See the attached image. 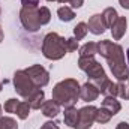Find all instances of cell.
I'll return each mask as SVG.
<instances>
[{
    "instance_id": "13",
    "label": "cell",
    "mask_w": 129,
    "mask_h": 129,
    "mask_svg": "<svg viewBox=\"0 0 129 129\" xmlns=\"http://www.w3.org/2000/svg\"><path fill=\"white\" fill-rule=\"evenodd\" d=\"M44 98H45L44 90H41V89H36V90H35V92H33L32 95L26 99V101L29 102L30 108H33V110H39V108H41V105L44 104Z\"/></svg>"
},
{
    "instance_id": "16",
    "label": "cell",
    "mask_w": 129,
    "mask_h": 129,
    "mask_svg": "<svg viewBox=\"0 0 129 129\" xmlns=\"http://www.w3.org/2000/svg\"><path fill=\"white\" fill-rule=\"evenodd\" d=\"M77 120H78V111H77V108H74V107L64 108V123L68 126L74 128L77 125Z\"/></svg>"
},
{
    "instance_id": "31",
    "label": "cell",
    "mask_w": 129,
    "mask_h": 129,
    "mask_svg": "<svg viewBox=\"0 0 129 129\" xmlns=\"http://www.w3.org/2000/svg\"><path fill=\"white\" fill-rule=\"evenodd\" d=\"M3 41V30H2V27H0V42Z\"/></svg>"
},
{
    "instance_id": "34",
    "label": "cell",
    "mask_w": 129,
    "mask_h": 129,
    "mask_svg": "<svg viewBox=\"0 0 129 129\" xmlns=\"http://www.w3.org/2000/svg\"><path fill=\"white\" fill-rule=\"evenodd\" d=\"M47 2H56V0H47Z\"/></svg>"
},
{
    "instance_id": "21",
    "label": "cell",
    "mask_w": 129,
    "mask_h": 129,
    "mask_svg": "<svg viewBox=\"0 0 129 129\" xmlns=\"http://www.w3.org/2000/svg\"><path fill=\"white\" fill-rule=\"evenodd\" d=\"M20 119H27L29 117V114H30V105H29V102L27 101H24V102H20V105H18V110H17V113H15Z\"/></svg>"
},
{
    "instance_id": "18",
    "label": "cell",
    "mask_w": 129,
    "mask_h": 129,
    "mask_svg": "<svg viewBox=\"0 0 129 129\" xmlns=\"http://www.w3.org/2000/svg\"><path fill=\"white\" fill-rule=\"evenodd\" d=\"M111 117H113V114H111L107 108L101 107V108H98V110H96L95 122H98V123H107V122H110V120H111Z\"/></svg>"
},
{
    "instance_id": "30",
    "label": "cell",
    "mask_w": 129,
    "mask_h": 129,
    "mask_svg": "<svg viewBox=\"0 0 129 129\" xmlns=\"http://www.w3.org/2000/svg\"><path fill=\"white\" fill-rule=\"evenodd\" d=\"M119 3H120V6H122V8L129 9V0H119Z\"/></svg>"
},
{
    "instance_id": "19",
    "label": "cell",
    "mask_w": 129,
    "mask_h": 129,
    "mask_svg": "<svg viewBox=\"0 0 129 129\" xmlns=\"http://www.w3.org/2000/svg\"><path fill=\"white\" fill-rule=\"evenodd\" d=\"M57 15H59V18H60L62 21H71V20H74V17H75L74 11H72L71 8H68V6H62V8H59Z\"/></svg>"
},
{
    "instance_id": "9",
    "label": "cell",
    "mask_w": 129,
    "mask_h": 129,
    "mask_svg": "<svg viewBox=\"0 0 129 129\" xmlns=\"http://www.w3.org/2000/svg\"><path fill=\"white\" fill-rule=\"evenodd\" d=\"M99 89L93 83H86L84 86L80 87V99L86 101V102H92V101H96L99 96Z\"/></svg>"
},
{
    "instance_id": "2",
    "label": "cell",
    "mask_w": 129,
    "mask_h": 129,
    "mask_svg": "<svg viewBox=\"0 0 129 129\" xmlns=\"http://www.w3.org/2000/svg\"><path fill=\"white\" fill-rule=\"evenodd\" d=\"M80 98V84L74 78H66L57 83L53 89V99L64 108L74 107Z\"/></svg>"
},
{
    "instance_id": "6",
    "label": "cell",
    "mask_w": 129,
    "mask_h": 129,
    "mask_svg": "<svg viewBox=\"0 0 129 129\" xmlns=\"http://www.w3.org/2000/svg\"><path fill=\"white\" fill-rule=\"evenodd\" d=\"M20 20L21 24L24 26L26 30L36 32L41 29V21H39V8L32 6H23L20 11Z\"/></svg>"
},
{
    "instance_id": "28",
    "label": "cell",
    "mask_w": 129,
    "mask_h": 129,
    "mask_svg": "<svg viewBox=\"0 0 129 129\" xmlns=\"http://www.w3.org/2000/svg\"><path fill=\"white\" fill-rule=\"evenodd\" d=\"M41 129H59V126H57L54 122H47V123L42 125V128Z\"/></svg>"
},
{
    "instance_id": "36",
    "label": "cell",
    "mask_w": 129,
    "mask_h": 129,
    "mask_svg": "<svg viewBox=\"0 0 129 129\" xmlns=\"http://www.w3.org/2000/svg\"><path fill=\"white\" fill-rule=\"evenodd\" d=\"M128 99H129V90H128Z\"/></svg>"
},
{
    "instance_id": "27",
    "label": "cell",
    "mask_w": 129,
    "mask_h": 129,
    "mask_svg": "<svg viewBox=\"0 0 129 129\" xmlns=\"http://www.w3.org/2000/svg\"><path fill=\"white\" fill-rule=\"evenodd\" d=\"M23 6H32V8H38L39 0H21Z\"/></svg>"
},
{
    "instance_id": "14",
    "label": "cell",
    "mask_w": 129,
    "mask_h": 129,
    "mask_svg": "<svg viewBox=\"0 0 129 129\" xmlns=\"http://www.w3.org/2000/svg\"><path fill=\"white\" fill-rule=\"evenodd\" d=\"M102 21H104V24H105V27H110L111 29V26L116 23V20L119 18V14H117V11L114 9V8H107L104 12H102Z\"/></svg>"
},
{
    "instance_id": "24",
    "label": "cell",
    "mask_w": 129,
    "mask_h": 129,
    "mask_svg": "<svg viewBox=\"0 0 129 129\" xmlns=\"http://www.w3.org/2000/svg\"><path fill=\"white\" fill-rule=\"evenodd\" d=\"M20 102L21 101H17V99H8L6 104H5V111L6 113H11V114H15L17 110H18Z\"/></svg>"
},
{
    "instance_id": "8",
    "label": "cell",
    "mask_w": 129,
    "mask_h": 129,
    "mask_svg": "<svg viewBox=\"0 0 129 129\" xmlns=\"http://www.w3.org/2000/svg\"><path fill=\"white\" fill-rule=\"evenodd\" d=\"M96 107L93 105H89V107H84L78 111V120H77V125L74 126V129H89L93 122H95V114H96Z\"/></svg>"
},
{
    "instance_id": "23",
    "label": "cell",
    "mask_w": 129,
    "mask_h": 129,
    "mask_svg": "<svg viewBox=\"0 0 129 129\" xmlns=\"http://www.w3.org/2000/svg\"><path fill=\"white\" fill-rule=\"evenodd\" d=\"M50 20H51L50 9H48V8H45V6L39 8V21H41V26L48 24V23H50Z\"/></svg>"
},
{
    "instance_id": "7",
    "label": "cell",
    "mask_w": 129,
    "mask_h": 129,
    "mask_svg": "<svg viewBox=\"0 0 129 129\" xmlns=\"http://www.w3.org/2000/svg\"><path fill=\"white\" fill-rule=\"evenodd\" d=\"M24 71H26V74L30 77V80L33 81V84H35L36 87H44V86H47L48 81H50V74H48L47 69L42 68L41 64H33V66L24 69Z\"/></svg>"
},
{
    "instance_id": "20",
    "label": "cell",
    "mask_w": 129,
    "mask_h": 129,
    "mask_svg": "<svg viewBox=\"0 0 129 129\" xmlns=\"http://www.w3.org/2000/svg\"><path fill=\"white\" fill-rule=\"evenodd\" d=\"M89 32V27L86 23H78L75 27H74V35H75V39L77 41H81L83 38H86V35Z\"/></svg>"
},
{
    "instance_id": "25",
    "label": "cell",
    "mask_w": 129,
    "mask_h": 129,
    "mask_svg": "<svg viewBox=\"0 0 129 129\" xmlns=\"http://www.w3.org/2000/svg\"><path fill=\"white\" fill-rule=\"evenodd\" d=\"M77 48H78V41H77L75 38L66 39V51H68V53H72V51H75Z\"/></svg>"
},
{
    "instance_id": "12",
    "label": "cell",
    "mask_w": 129,
    "mask_h": 129,
    "mask_svg": "<svg viewBox=\"0 0 129 129\" xmlns=\"http://www.w3.org/2000/svg\"><path fill=\"white\" fill-rule=\"evenodd\" d=\"M126 26H128V21H126L125 17H119V18L116 20V23L111 26V33H113V38H114L116 41L122 39V36L126 32Z\"/></svg>"
},
{
    "instance_id": "32",
    "label": "cell",
    "mask_w": 129,
    "mask_h": 129,
    "mask_svg": "<svg viewBox=\"0 0 129 129\" xmlns=\"http://www.w3.org/2000/svg\"><path fill=\"white\" fill-rule=\"evenodd\" d=\"M126 56H128V68H129V48H128V51H126Z\"/></svg>"
},
{
    "instance_id": "17",
    "label": "cell",
    "mask_w": 129,
    "mask_h": 129,
    "mask_svg": "<svg viewBox=\"0 0 129 129\" xmlns=\"http://www.w3.org/2000/svg\"><path fill=\"white\" fill-rule=\"evenodd\" d=\"M98 53V44L87 42L80 48V57H93Z\"/></svg>"
},
{
    "instance_id": "33",
    "label": "cell",
    "mask_w": 129,
    "mask_h": 129,
    "mask_svg": "<svg viewBox=\"0 0 129 129\" xmlns=\"http://www.w3.org/2000/svg\"><path fill=\"white\" fill-rule=\"evenodd\" d=\"M3 116V113H2V105H0V117Z\"/></svg>"
},
{
    "instance_id": "29",
    "label": "cell",
    "mask_w": 129,
    "mask_h": 129,
    "mask_svg": "<svg viewBox=\"0 0 129 129\" xmlns=\"http://www.w3.org/2000/svg\"><path fill=\"white\" fill-rule=\"evenodd\" d=\"M116 129H129V125L126 123V122H120L119 125H117V128Z\"/></svg>"
},
{
    "instance_id": "3",
    "label": "cell",
    "mask_w": 129,
    "mask_h": 129,
    "mask_svg": "<svg viewBox=\"0 0 129 129\" xmlns=\"http://www.w3.org/2000/svg\"><path fill=\"white\" fill-rule=\"evenodd\" d=\"M42 53L47 59L50 60H60L66 51V39L59 36L57 33L51 32L44 38V44H42Z\"/></svg>"
},
{
    "instance_id": "11",
    "label": "cell",
    "mask_w": 129,
    "mask_h": 129,
    "mask_svg": "<svg viewBox=\"0 0 129 129\" xmlns=\"http://www.w3.org/2000/svg\"><path fill=\"white\" fill-rule=\"evenodd\" d=\"M39 110H41L42 114L47 116V117H56V116L60 113V105H59L54 99H51V101H44V104L41 105Z\"/></svg>"
},
{
    "instance_id": "35",
    "label": "cell",
    "mask_w": 129,
    "mask_h": 129,
    "mask_svg": "<svg viewBox=\"0 0 129 129\" xmlns=\"http://www.w3.org/2000/svg\"><path fill=\"white\" fill-rule=\"evenodd\" d=\"M0 90H2V83H0Z\"/></svg>"
},
{
    "instance_id": "26",
    "label": "cell",
    "mask_w": 129,
    "mask_h": 129,
    "mask_svg": "<svg viewBox=\"0 0 129 129\" xmlns=\"http://www.w3.org/2000/svg\"><path fill=\"white\" fill-rule=\"evenodd\" d=\"M57 2H60V3H69L72 8H80L84 3V0H57Z\"/></svg>"
},
{
    "instance_id": "4",
    "label": "cell",
    "mask_w": 129,
    "mask_h": 129,
    "mask_svg": "<svg viewBox=\"0 0 129 129\" xmlns=\"http://www.w3.org/2000/svg\"><path fill=\"white\" fill-rule=\"evenodd\" d=\"M78 66H80L81 71H84L87 74V77L90 78V83H93L98 89H101L105 84V81L108 80L107 75H105L104 68L98 63L93 57H80Z\"/></svg>"
},
{
    "instance_id": "5",
    "label": "cell",
    "mask_w": 129,
    "mask_h": 129,
    "mask_svg": "<svg viewBox=\"0 0 129 129\" xmlns=\"http://www.w3.org/2000/svg\"><path fill=\"white\" fill-rule=\"evenodd\" d=\"M14 86H15L17 93L20 96H23L24 99H27L36 89H39V87H36L33 84L30 77L26 74V71H17L15 72V75H14Z\"/></svg>"
},
{
    "instance_id": "22",
    "label": "cell",
    "mask_w": 129,
    "mask_h": 129,
    "mask_svg": "<svg viewBox=\"0 0 129 129\" xmlns=\"http://www.w3.org/2000/svg\"><path fill=\"white\" fill-rule=\"evenodd\" d=\"M0 129H18L17 122L12 117H0Z\"/></svg>"
},
{
    "instance_id": "10",
    "label": "cell",
    "mask_w": 129,
    "mask_h": 129,
    "mask_svg": "<svg viewBox=\"0 0 129 129\" xmlns=\"http://www.w3.org/2000/svg\"><path fill=\"white\" fill-rule=\"evenodd\" d=\"M87 27H89V30L93 35H102V33L105 32V29H107L105 24H104V21H102V17L99 14H95V15L90 17Z\"/></svg>"
},
{
    "instance_id": "1",
    "label": "cell",
    "mask_w": 129,
    "mask_h": 129,
    "mask_svg": "<svg viewBox=\"0 0 129 129\" xmlns=\"http://www.w3.org/2000/svg\"><path fill=\"white\" fill-rule=\"evenodd\" d=\"M98 53L107 59L113 75L119 81H126L129 78V68L125 63V53L119 44L111 41H101L98 44Z\"/></svg>"
},
{
    "instance_id": "15",
    "label": "cell",
    "mask_w": 129,
    "mask_h": 129,
    "mask_svg": "<svg viewBox=\"0 0 129 129\" xmlns=\"http://www.w3.org/2000/svg\"><path fill=\"white\" fill-rule=\"evenodd\" d=\"M102 107H104V108H107L113 116H114V114H117V113L120 111V108H122L120 102H119L114 96H105V99L102 101Z\"/></svg>"
}]
</instances>
